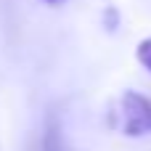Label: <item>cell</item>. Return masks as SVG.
I'll return each instance as SVG.
<instances>
[{"label":"cell","mask_w":151,"mask_h":151,"mask_svg":"<svg viewBox=\"0 0 151 151\" xmlns=\"http://www.w3.org/2000/svg\"><path fill=\"white\" fill-rule=\"evenodd\" d=\"M109 130L125 138H143L151 133V98L138 90H125L106 109Z\"/></svg>","instance_id":"1"},{"label":"cell","mask_w":151,"mask_h":151,"mask_svg":"<svg viewBox=\"0 0 151 151\" xmlns=\"http://www.w3.org/2000/svg\"><path fill=\"white\" fill-rule=\"evenodd\" d=\"M40 151H66L64 133H61V122H58L56 117H50V119H48V125H45V130H42Z\"/></svg>","instance_id":"2"},{"label":"cell","mask_w":151,"mask_h":151,"mask_svg":"<svg viewBox=\"0 0 151 151\" xmlns=\"http://www.w3.org/2000/svg\"><path fill=\"white\" fill-rule=\"evenodd\" d=\"M135 56H138L141 66H146V69L151 72V37H146V40H141V42H138Z\"/></svg>","instance_id":"3"},{"label":"cell","mask_w":151,"mask_h":151,"mask_svg":"<svg viewBox=\"0 0 151 151\" xmlns=\"http://www.w3.org/2000/svg\"><path fill=\"white\" fill-rule=\"evenodd\" d=\"M42 3H48V5H61L64 0H42Z\"/></svg>","instance_id":"4"}]
</instances>
